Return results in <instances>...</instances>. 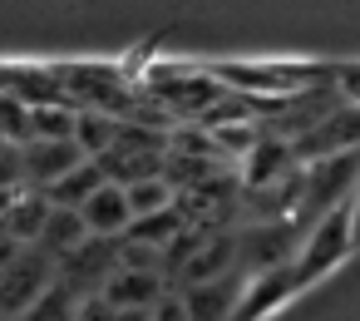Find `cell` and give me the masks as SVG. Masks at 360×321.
Segmentation results:
<instances>
[{"label":"cell","mask_w":360,"mask_h":321,"mask_svg":"<svg viewBox=\"0 0 360 321\" xmlns=\"http://www.w3.org/2000/svg\"><path fill=\"white\" fill-rule=\"evenodd\" d=\"M350 193H355V188H350ZM350 252H355V222H350V198H340L335 208H326V213L311 222V232H306V237L291 247V257H286L296 291H306V287H316L321 277H330Z\"/></svg>","instance_id":"6da1fadb"},{"label":"cell","mask_w":360,"mask_h":321,"mask_svg":"<svg viewBox=\"0 0 360 321\" xmlns=\"http://www.w3.org/2000/svg\"><path fill=\"white\" fill-rule=\"evenodd\" d=\"M60 282V262L40 247H25L6 272H0V316H25L50 287Z\"/></svg>","instance_id":"7a4b0ae2"},{"label":"cell","mask_w":360,"mask_h":321,"mask_svg":"<svg viewBox=\"0 0 360 321\" xmlns=\"http://www.w3.org/2000/svg\"><path fill=\"white\" fill-rule=\"evenodd\" d=\"M360 153V109L355 104H335L311 134L291 139V158H311V163H326V158H350Z\"/></svg>","instance_id":"3957f363"},{"label":"cell","mask_w":360,"mask_h":321,"mask_svg":"<svg viewBox=\"0 0 360 321\" xmlns=\"http://www.w3.org/2000/svg\"><path fill=\"white\" fill-rule=\"evenodd\" d=\"M84 163V153L75 149V139H55V144H20V173L30 193H50L65 173H75Z\"/></svg>","instance_id":"277c9868"},{"label":"cell","mask_w":360,"mask_h":321,"mask_svg":"<svg viewBox=\"0 0 360 321\" xmlns=\"http://www.w3.org/2000/svg\"><path fill=\"white\" fill-rule=\"evenodd\" d=\"M79 222L94 242H124L134 232V213H129V193L124 183H99L89 193V203L79 208Z\"/></svg>","instance_id":"5b68a950"},{"label":"cell","mask_w":360,"mask_h":321,"mask_svg":"<svg viewBox=\"0 0 360 321\" xmlns=\"http://www.w3.org/2000/svg\"><path fill=\"white\" fill-rule=\"evenodd\" d=\"M168 291H173V287H168V277H158V272L114 267V272L104 277V287H99V301H104L109 311H153Z\"/></svg>","instance_id":"8992f818"},{"label":"cell","mask_w":360,"mask_h":321,"mask_svg":"<svg viewBox=\"0 0 360 321\" xmlns=\"http://www.w3.org/2000/svg\"><path fill=\"white\" fill-rule=\"evenodd\" d=\"M188 306L193 321H237V306L247 296V272H232V277H217V282H202V287H173Z\"/></svg>","instance_id":"52a82bcc"},{"label":"cell","mask_w":360,"mask_h":321,"mask_svg":"<svg viewBox=\"0 0 360 321\" xmlns=\"http://www.w3.org/2000/svg\"><path fill=\"white\" fill-rule=\"evenodd\" d=\"M45 218H50V198L45 193H15V203L6 208V218H0V232L15 237L20 247H35L40 232H45Z\"/></svg>","instance_id":"ba28073f"},{"label":"cell","mask_w":360,"mask_h":321,"mask_svg":"<svg viewBox=\"0 0 360 321\" xmlns=\"http://www.w3.org/2000/svg\"><path fill=\"white\" fill-rule=\"evenodd\" d=\"M94 237L84 232V222H79V213H70V208H50V218H45V232H40V252H50L55 262H70L79 247H89Z\"/></svg>","instance_id":"9c48e42d"},{"label":"cell","mask_w":360,"mask_h":321,"mask_svg":"<svg viewBox=\"0 0 360 321\" xmlns=\"http://www.w3.org/2000/svg\"><path fill=\"white\" fill-rule=\"evenodd\" d=\"M124 193H129V213H134V222L163 218V213H173V203H178V188H173L168 173H153V178L124 183Z\"/></svg>","instance_id":"30bf717a"},{"label":"cell","mask_w":360,"mask_h":321,"mask_svg":"<svg viewBox=\"0 0 360 321\" xmlns=\"http://www.w3.org/2000/svg\"><path fill=\"white\" fill-rule=\"evenodd\" d=\"M99 183H109V173H104V163H94V158H84L75 173H65L45 198H50V208H70V213H79L84 203H89V193L99 188Z\"/></svg>","instance_id":"8fae6325"},{"label":"cell","mask_w":360,"mask_h":321,"mask_svg":"<svg viewBox=\"0 0 360 321\" xmlns=\"http://www.w3.org/2000/svg\"><path fill=\"white\" fill-rule=\"evenodd\" d=\"M79 301H84V296H75L65 282H55V287H50L25 316H15V321H75V316H79Z\"/></svg>","instance_id":"7c38bea8"},{"label":"cell","mask_w":360,"mask_h":321,"mask_svg":"<svg viewBox=\"0 0 360 321\" xmlns=\"http://www.w3.org/2000/svg\"><path fill=\"white\" fill-rule=\"evenodd\" d=\"M330 80H335V84H340V99H345V104H355V109H360V65H345V70H335V75H330Z\"/></svg>","instance_id":"4fadbf2b"},{"label":"cell","mask_w":360,"mask_h":321,"mask_svg":"<svg viewBox=\"0 0 360 321\" xmlns=\"http://www.w3.org/2000/svg\"><path fill=\"white\" fill-rule=\"evenodd\" d=\"M148 321H193V316H188L183 296H178V291H168V296H163V301L153 306V316H148Z\"/></svg>","instance_id":"5bb4252c"},{"label":"cell","mask_w":360,"mask_h":321,"mask_svg":"<svg viewBox=\"0 0 360 321\" xmlns=\"http://www.w3.org/2000/svg\"><path fill=\"white\" fill-rule=\"evenodd\" d=\"M350 222H355V242H360V183H355V193H350Z\"/></svg>","instance_id":"9a60e30c"},{"label":"cell","mask_w":360,"mask_h":321,"mask_svg":"<svg viewBox=\"0 0 360 321\" xmlns=\"http://www.w3.org/2000/svg\"><path fill=\"white\" fill-rule=\"evenodd\" d=\"M153 311H109V321H148Z\"/></svg>","instance_id":"2e32d148"},{"label":"cell","mask_w":360,"mask_h":321,"mask_svg":"<svg viewBox=\"0 0 360 321\" xmlns=\"http://www.w3.org/2000/svg\"><path fill=\"white\" fill-rule=\"evenodd\" d=\"M0 321H15V316H0Z\"/></svg>","instance_id":"e0dca14e"}]
</instances>
